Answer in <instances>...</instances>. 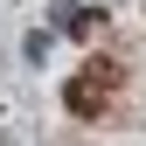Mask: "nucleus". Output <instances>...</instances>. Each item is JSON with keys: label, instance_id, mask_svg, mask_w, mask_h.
Listing matches in <instances>:
<instances>
[{"label": "nucleus", "instance_id": "1", "mask_svg": "<svg viewBox=\"0 0 146 146\" xmlns=\"http://www.w3.org/2000/svg\"><path fill=\"white\" fill-rule=\"evenodd\" d=\"M118 84H125V70H118L111 56H90L77 77L63 84V104H70L77 118H104V111H111V98H118Z\"/></svg>", "mask_w": 146, "mask_h": 146}, {"label": "nucleus", "instance_id": "2", "mask_svg": "<svg viewBox=\"0 0 146 146\" xmlns=\"http://www.w3.org/2000/svg\"><path fill=\"white\" fill-rule=\"evenodd\" d=\"M98 28H104V14H98V7H70V14H63V35H70V42H90Z\"/></svg>", "mask_w": 146, "mask_h": 146}]
</instances>
